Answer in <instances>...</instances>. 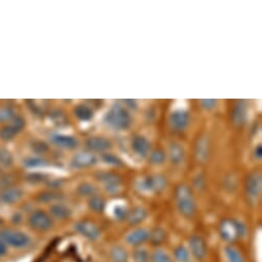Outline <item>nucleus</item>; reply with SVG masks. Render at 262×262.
I'll use <instances>...</instances> for the list:
<instances>
[{"instance_id": "c85d7f7f", "label": "nucleus", "mask_w": 262, "mask_h": 262, "mask_svg": "<svg viewBox=\"0 0 262 262\" xmlns=\"http://www.w3.org/2000/svg\"><path fill=\"white\" fill-rule=\"evenodd\" d=\"M151 262H173L171 256L163 249H157L150 256Z\"/></svg>"}, {"instance_id": "f03ea898", "label": "nucleus", "mask_w": 262, "mask_h": 262, "mask_svg": "<svg viewBox=\"0 0 262 262\" xmlns=\"http://www.w3.org/2000/svg\"><path fill=\"white\" fill-rule=\"evenodd\" d=\"M175 198H176L177 208L181 213V215L187 218L194 215L196 210V205H195L193 193L187 185H179L176 188Z\"/></svg>"}, {"instance_id": "20e7f679", "label": "nucleus", "mask_w": 262, "mask_h": 262, "mask_svg": "<svg viewBox=\"0 0 262 262\" xmlns=\"http://www.w3.org/2000/svg\"><path fill=\"white\" fill-rule=\"evenodd\" d=\"M0 237L6 243L7 246H10L15 249H24L28 247L31 243V239L28 234L20 230L6 229L0 233Z\"/></svg>"}, {"instance_id": "4468645a", "label": "nucleus", "mask_w": 262, "mask_h": 262, "mask_svg": "<svg viewBox=\"0 0 262 262\" xmlns=\"http://www.w3.org/2000/svg\"><path fill=\"white\" fill-rule=\"evenodd\" d=\"M248 118V106L245 102L237 103L231 112V120L235 125H243Z\"/></svg>"}, {"instance_id": "9b49d317", "label": "nucleus", "mask_w": 262, "mask_h": 262, "mask_svg": "<svg viewBox=\"0 0 262 262\" xmlns=\"http://www.w3.org/2000/svg\"><path fill=\"white\" fill-rule=\"evenodd\" d=\"M171 127L175 130H183L189 123V114L184 109H177L170 115Z\"/></svg>"}, {"instance_id": "c9c22d12", "label": "nucleus", "mask_w": 262, "mask_h": 262, "mask_svg": "<svg viewBox=\"0 0 262 262\" xmlns=\"http://www.w3.org/2000/svg\"><path fill=\"white\" fill-rule=\"evenodd\" d=\"M128 214L127 209L124 206H116L113 210V216L117 220H123L126 219V216Z\"/></svg>"}, {"instance_id": "473e14b6", "label": "nucleus", "mask_w": 262, "mask_h": 262, "mask_svg": "<svg viewBox=\"0 0 262 262\" xmlns=\"http://www.w3.org/2000/svg\"><path fill=\"white\" fill-rule=\"evenodd\" d=\"M61 199H62L61 194L53 192V191L52 192H43L40 195H38V198H37V200L41 203H52L54 201H58Z\"/></svg>"}, {"instance_id": "6e6552de", "label": "nucleus", "mask_w": 262, "mask_h": 262, "mask_svg": "<svg viewBox=\"0 0 262 262\" xmlns=\"http://www.w3.org/2000/svg\"><path fill=\"white\" fill-rule=\"evenodd\" d=\"M75 230L89 241H97L101 236V229L94 222L82 220L74 225Z\"/></svg>"}, {"instance_id": "4c0bfd02", "label": "nucleus", "mask_w": 262, "mask_h": 262, "mask_svg": "<svg viewBox=\"0 0 262 262\" xmlns=\"http://www.w3.org/2000/svg\"><path fill=\"white\" fill-rule=\"evenodd\" d=\"M102 160H103L106 164L111 165V166H121V161H120L117 157H115V156H113V155H111V154H105V155H103Z\"/></svg>"}, {"instance_id": "6ab92c4d", "label": "nucleus", "mask_w": 262, "mask_h": 262, "mask_svg": "<svg viewBox=\"0 0 262 262\" xmlns=\"http://www.w3.org/2000/svg\"><path fill=\"white\" fill-rule=\"evenodd\" d=\"M210 154V142L208 137H202L198 140L195 146V157L198 161L204 163L208 160Z\"/></svg>"}, {"instance_id": "a878e982", "label": "nucleus", "mask_w": 262, "mask_h": 262, "mask_svg": "<svg viewBox=\"0 0 262 262\" xmlns=\"http://www.w3.org/2000/svg\"><path fill=\"white\" fill-rule=\"evenodd\" d=\"M224 254L227 262H246L243 254L232 246L225 247Z\"/></svg>"}, {"instance_id": "aec40b11", "label": "nucleus", "mask_w": 262, "mask_h": 262, "mask_svg": "<svg viewBox=\"0 0 262 262\" xmlns=\"http://www.w3.org/2000/svg\"><path fill=\"white\" fill-rule=\"evenodd\" d=\"M147 217V211L142 207H136L129 211L126 216V221L129 225H137L143 222Z\"/></svg>"}, {"instance_id": "5701e85b", "label": "nucleus", "mask_w": 262, "mask_h": 262, "mask_svg": "<svg viewBox=\"0 0 262 262\" xmlns=\"http://www.w3.org/2000/svg\"><path fill=\"white\" fill-rule=\"evenodd\" d=\"M22 196H23V191L20 188L12 187V188H8L3 192L2 196H0V200H2L3 203L10 205L20 201Z\"/></svg>"}, {"instance_id": "4be33fe9", "label": "nucleus", "mask_w": 262, "mask_h": 262, "mask_svg": "<svg viewBox=\"0 0 262 262\" xmlns=\"http://www.w3.org/2000/svg\"><path fill=\"white\" fill-rule=\"evenodd\" d=\"M169 157L173 165H180L185 157L183 147L176 142L171 143L169 147Z\"/></svg>"}, {"instance_id": "f704fd0d", "label": "nucleus", "mask_w": 262, "mask_h": 262, "mask_svg": "<svg viewBox=\"0 0 262 262\" xmlns=\"http://www.w3.org/2000/svg\"><path fill=\"white\" fill-rule=\"evenodd\" d=\"M0 164L7 167L13 164V157L7 149L0 148Z\"/></svg>"}, {"instance_id": "dca6fc26", "label": "nucleus", "mask_w": 262, "mask_h": 262, "mask_svg": "<svg viewBox=\"0 0 262 262\" xmlns=\"http://www.w3.org/2000/svg\"><path fill=\"white\" fill-rule=\"evenodd\" d=\"M52 141L59 147L64 149H74L78 146V141L75 137L69 135H54Z\"/></svg>"}, {"instance_id": "58836bf2", "label": "nucleus", "mask_w": 262, "mask_h": 262, "mask_svg": "<svg viewBox=\"0 0 262 262\" xmlns=\"http://www.w3.org/2000/svg\"><path fill=\"white\" fill-rule=\"evenodd\" d=\"M14 117V111L10 107H6L0 110V121L12 120Z\"/></svg>"}, {"instance_id": "7c9ffc66", "label": "nucleus", "mask_w": 262, "mask_h": 262, "mask_svg": "<svg viewBox=\"0 0 262 262\" xmlns=\"http://www.w3.org/2000/svg\"><path fill=\"white\" fill-rule=\"evenodd\" d=\"M96 192H97L96 187L93 184H91V183H82L77 188V193L80 196L92 198L93 195L96 194Z\"/></svg>"}, {"instance_id": "ddd939ff", "label": "nucleus", "mask_w": 262, "mask_h": 262, "mask_svg": "<svg viewBox=\"0 0 262 262\" xmlns=\"http://www.w3.org/2000/svg\"><path fill=\"white\" fill-rule=\"evenodd\" d=\"M98 180L101 181L104 186L105 189L109 192V193H116L119 188H120V178L113 173H100L98 174Z\"/></svg>"}, {"instance_id": "423d86ee", "label": "nucleus", "mask_w": 262, "mask_h": 262, "mask_svg": "<svg viewBox=\"0 0 262 262\" xmlns=\"http://www.w3.org/2000/svg\"><path fill=\"white\" fill-rule=\"evenodd\" d=\"M261 175L260 173L251 174L246 181V194L250 203H257L261 194Z\"/></svg>"}, {"instance_id": "1a4fd4ad", "label": "nucleus", "mask_w": 262, "mask_h": 262, "mask_svg": "<svg viewBox=\"0 0 262 262\" xmlns=\"http://www.w3.org/2000/svg\"><path fill=\"white\" fill-rule=\"evenodd\" d=\"M189 252L196 260H204L208 254V248L205 239L200 235H192L188 239Z\"/></svg>"}, {"instance_id": "a18cd8bd", "label": "nucleus", "mask_w": 262, "mask_h": 262, "mask_svg": "<svg viewBox=\"0 0 262 262\" xmlns=\"http://www.w3.org/2000/svg\"><path fill=\"white\" fill-rule=\"evenodd\" d=\"M3 226H4V219L0 218V229H2Z\"/></svg>"}, {"instance_id": "2f4dec72", "label": "nucleus", "mask_w": 262, "mask_h": 262, "mask_svg": "<svg viewBox=\"0 0 262 262\" xmlns=\"http://www.w3.org/2000/svg\"><path fill=\"white\" fill-rule=\"evenodd\" d=\"M165 238H166V232L162 228H156L152 232H150V235H149V241L156 246L162 244Z\"/></svg>"}, {"instance_id": "cd10ccee", "label": "nucleus", "mask_w": 262, "mask_h": 262, "mask_svg": "<svg viewBox=\"0 0 262 262\" xmlns=\"http://www.w3.org/2000/svg\"><path fill=\"white\" fill-rule=\"evenodd\" d=\"M174 257L177 262H192L189 250L184 246H179L174 251Z\"/></svg>"}, {"instance_id": "72a5a7b5", "label": "nucleus", "mask_w": 262, "mask_h": 262, "mask_svg": "<svg viewBox=\"0 0 262 262\" xmlns=\"http://www.w3.org/2000/svg\"><path fill=\"white\" fill-rule=\"evenodd\" d=\"M149 160H150V163L154 164V165H161V164H163L165 162L166 155H165V152L163 150L157 149V150H155L151 154Z\"/></svg>"}, {"instance_id": "e433bc0d", "label": "nucleus", "mask_w": 262, "mask_h": 262, "mask_svg": "<svg viewBox=\"0 0 262 262\" xmlns=\"http://www.w3.org/2000/svg\"><path fill=\"white\" fill-rule=\"evenodd\" d=\"M24 165L27 168H37V167L45 166L46 162L43 160H41V159H38V158H30V159L25 160Z\"/></svg>"}, {"instance_id": "393cba45", "label": "nucleus", "mask_w": 262, "mask_h": 262, "mask_svg": "<svg viewBox=\"0 0 262 262\" xmlns=\"http://www.w3.org/2000/svg\"><path fill=\"white\" fill-rule=\"evenodd\" d=\"M110 259L112 262H127L128 253L121 246H114L110 250Z\"/></svg>"}, {"instance_id": "a19ab883", "label": "nucleus", "mask_w": 262, "mask_h": 262, "mask_svg": "<svg viewBox=\"0 0 262 262\" xmlns=\"http://www.w3.org/2000/svg\"><path fill=\"white\" fill-rule=\"evenodd\" d=\"M7 254H8V246L2 239V237H0V258L5 257Z\"/></svg>"}, {"instance_id": "ea45409f", "label": "nucleus", "mask_w": 262, "mask_h": 262, "mask_svg": "<svg viewBox=\"0 0 262 262\" xmlns=\"http://www.w3.org/2000/svg\"><path fill=\"white\" fill-rule=\"evenodd\" d=\"M201 104L202 106L207 109V110H212L216 107L217 105V100H214V99H204L201 101Z\"/></svg>"}, {"instance_id": "79ce46f5", "label": "nucleus", "mask_w": 262, "mask_h": 262, "mask_svg": "<svg viewBox=\"0 0 262 262\" xmlns=\"http://www.w3.org/2000/svg\"><path fill=\"white\" fill-rule=\"evenodd\" d=\"M254 156H255L256 159H261V158H262V146H261V145H257V146L255 147Z\"/></svg>"}, {"instance_id": "0eeeda50", "label": "nucleus", "mask_w": 262, "mask_h": 262, "mask_svg": "<svg viewBox=\"0 0 262 262\" xmlns=\"http://www.w3.org/2000/svg\"><path fill=\"white\" fill-rule=\"evenodd\" d=\"M138 188L144 192H157L165 189L167 186V179L162 175H155L139 181Z\"/></svg>"}, {"instance_id": "37998d69", "label": "nucleus", "mask_w": 262, "mask_h": 262, "mask_svg": "<svg viewBox=\"0 0 262 262\" xmlns=\"http://www.w3.org/2000/svg\"><path fill=\"white\" fill-rule=\"evenodd\" d=\"M29 178H33L32 181L33 182H40L43 180V176L40 175V174H33V175H30Z\"/></svg>"}, {"instance_id": "f3484780", "label": "nucleus", "mask_w": 262, "mask_h": 262, "mask_svg": "<svg viewBox=\"0 0 262 262\" xmlns=\"http://www.w3.org/2000/svg\"><path fill=\"white\" fill-rule=\"evenodd\" d=\"M97 162L96 157L90 152H80L77 154L72 162V165L75 168H88L94 166Z\"/></svg>"}, {"instance_id": "a211bd4d", "label": "nucleus", "mask_w": 262, "mask_h": 262, "mask_svg": "<svg viewBox=\"0 0 262 262\" xmlns=\"http://www.w3.org/2000/svg\"><path fill=\"white\" fill-rule=\"evenodd\" d=\"M86 146L91 150L101 152L108 150L111 147V143L103 137H90L86 140Z\"/></svg>"}, {"instance_id": "9d476101", "label": "nucleus", "mask_w": 262, "mask_h": 262, "mask_svg": "<svg viewBox=\"0 0 262 262\" xmlns=\"http://www.w3.org/2000/svg\"><path fill=\"white\" fill-rule=\"evenodd\" d=\"M24 125H25V121L22 117H16L12 119V122L10 125H7L0 129V138L5 141L12 140L24 127Z\"/></svg>"}, {"instance_id": "f257e3e1", "label": "nucleus", "mask_w": 262, "mask_h": 262, "mask_svg": "<svg viewBox=\"0 0 262 262\" xmlns=\"http://www.w3.org/2000/svg\"><path fill=\"white\" fill-rule=\"evenodd\" d=\"M105 122L114 129H126L132 123V117L128 111L121 105L115 104L105 115Z\"/></svg>"}, {"instance_id": "bb28decb", "label": "nucleus", "mask_w": 262, "mask_h": 262, "mask_svg": "<svg viewBox=\"0 0 262 262\" xmlns=\"http://www.w3.org/2000/svg\"><path fill=\"white\" fill-rule=\"evenodd\" d=\"M105 206H106V202L100 195L95 194L89 200V208L95 213H102L105 209Z\"/></svg>"}, {"instance_id": "412c9836", "label": "nucleus", "mask_w": 262, "mask_h": 262, "mask_svg": "<svg viewBox=\"0 0 262 262\" xmlns=\"http://www.w3.org/2000/svg\"><path fill=\"white\" fill-rule=\"evenodd\" d=\"M50 212L51 214L60 220H64V219H68L71 215H72V211L69 207H67L66 205H63L61 203L58 204H54L51 206L50 208Z\"/></svg>"}, {"instance_id": "f8f14e48", "label": "nucleus", "mask_w": 262, "mask_h": 262, "mask_svg": "<svg viewBox=\"0 0 262 262\" xmlns=\"http://www.w3.org/2000/svg\"><path fill=\"white\" fill-rule=\"evenodd\" d=\"M150 232L146 228H137L132 231H129L125 235V242L129 246L139 247L149 241Z\"/></svg>"}, {"instance_id": "2eb2a0df", "label": "nucleus", "mask_w": 262, "mask_h": 262, "mask_svg": "<svg viewBox=\"0 0 262 262\" xmlns=\"http://www.w3.org/2000/svg\"><path fill=\"white\" fill-rule=\"evenodd\" d=\"M132 148L139 157L146 158L151 149L150 142L143 136H136L132 141Z\"/></svg>"}, {"instance_id": "c756f323", "label": "nucleus", "mask_w": 262, "mask_h": 262, "mask_svg": "<svg viewBox=\"0 0 262 262\" xmlns=\"http://www.w3.org/2000/svg\"><path fill=\"white\" fill-rule=\"evenodd\" d=\"M133 261L134 262H149L150 255L146 249L139 247L133 253Z\"/></svg>"}, {"instance_id": "39448f33", "label": "nucleus", "mask_w": 262, "mask_h": 262, "mask_svg": "<svg viewBox=\"0 0 262 262\" xmlns=\"http://www.w3.org/2000/svg\"><path fill=\"white\" fill-rule=\"evenodd\" d=\"M28 222L31 228L41 232L49 231L50 229H52L54 225L52 217L47 212L41 210H37L31 213V215L29 216Z\"/></svg>"}, {"instance_id": "c03bdc74", "label": "nucleus", "mask_w": 262, "mask_h": 262, "mask_svg": "<svg viewBox=\"0 0 262 262\" xmlns=\"http://www.w3.org/2000/svg\"><path fill=\"white\" fill-rule=\"evenodd\" d=\"M123 102H124L129 108H132V109H136V108H137L136 101H134V100H124Z\"/></svg>"}, {"instance_id": "7ed1b4c3", "label": "nucleus", "mask_w": 262, "mask_h": 262, "mask_svg": "<svg viewBox=\"0 0 262 262\" xmlns=\"http://www.w3.org/2000/svg\"><path fill=\"white\" fill-rule=\"evenodd\" d=\"M219 233L225 242L233 243L238 237H244L247 234V227L242 221L225 219L219 226Z\"/></svg>"}, {"instance_id": "b1692460", "label": "nucleus", "mask_w": 262, "mask_h": 262, "mask_svg": "<svg viewBox=\"0 0 262 262\" xmlns=\"http://www.w3.org/2000/svg\"><path fill=\"white\" fill-rule=\"evenodd\" d=\"M75 116L81 121H89L94 117V111L91 107L84 104H79L74 108Z\"/></svg>"}]
</instances>
